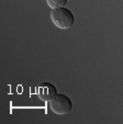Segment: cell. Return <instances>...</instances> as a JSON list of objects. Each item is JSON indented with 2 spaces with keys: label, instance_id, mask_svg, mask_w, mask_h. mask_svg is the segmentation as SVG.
I'll return each mask as SVG.
<instances>
[{
  "label": "cell",
  "instance_id": "obj_3",
  "mask_svg": "<svg viewBox=\"0 0 123 124\" xmlns=\"http://www.w3.org/2000/svg\"><path fill=\"white\" fill-rule=\"evenodd\" d=\"M37 94L41 98V100L45 101V102H49L53 98H55L57 94V89L54 85L49 84V82H45L39 88Z\"/></svg>",
  "mask_w": 123,
  "mask_h": 124
},
{
  "label": "cell",
  "instance_id": "obj_2",
  "mask_svg": "<svg viewBox=\"0 0 123 124\" xmlns=\"http://www.w3.org/2000/svg\"><path fill=\"white\" fill-rule=\"evenodd\" d=\"M49 108L54 113L63 115L70 112L73 108V102L66 94H56L55 98L49 101Z\"/></svg>",
  "mask_w": 123,
  "mask_h": 124
},
{
  "label": "cell",
  "instance_id": "obj_4",
  "mask_svg": "<svg viewBox=\"0 0 123 124\" xmlns=\"http://www.w3.org/2000/svg\"><path fill=\"white\" fill-rule=\"evenodd\" d=\"M46 3L52 9H57V8H63L67 3V0H46Z\"/></svg>",
  "mask_w": 123,
  "mask_h": 124
},
{
  "label": "cell",
  "instance_id": "obj_1",
  "mask_svg": "<svg viewBox=\"0 0 123 124\" xmlns=\"http://www.w3.org/2000/svg\"><path fill=\"white\" fill-rule=\"evenodd\" d=\"M51 19L53 23L59 29H69L75 22V16L67 8H57L51 11Z\"/></svg>",
  "mask_w": 123,
  "mask_h": 124
}]
</instances>
